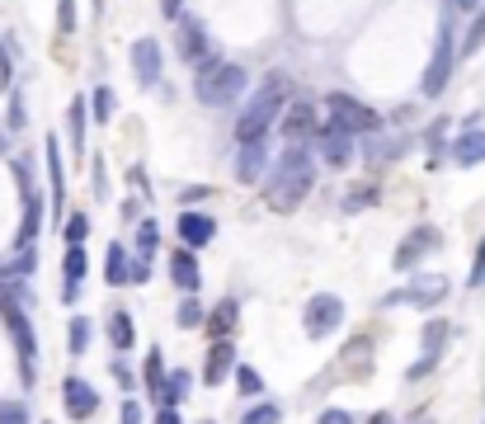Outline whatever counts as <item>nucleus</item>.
<instances>
[{
	"label": "nucleus",
	"mask_w": 485,
	"mask_h": 424,
	"mask_svg": "<svg viewBox=\"0 0 485 424\" xmlns=\"http://www.w3.org/2000/svg\"><path fill=\"white\" fill-rule=\"evenodd\" d=\"M311 184H316L311 156L302 152V146H288L283 161L273 165V180H269V189H264V198H269L273 212H292V207H297V203L311 194Z\"/></svg>",
	"instance_id": "1"
},
{
	"label": "nucleus",
	"mask_w": 485,
	"mask_h": 424,
	"mask_svg": "<svg viewBox=\"0 0 485 424\" xmlns=\"http://www.w3.org/2000/svg\"><path fill=\"white\" fill-rule=\"evenodd\" d=\"M288 104V85L273 76V80H264L255 95H250V104H245V114H241V123H236V142H260L264 133H269V123L279 118V109Z\"/></svg>",
	"instance_id": "2"
},
{
	"label": "nucleus",
	"mask_w": 485,
	"mask_h": 424,
	"mask_svg": "<svg viewBox=\"0 0 485 424\" xmlns=\"http://www.w3.org/2000/svg\"><path fill=\"white\" fill-rule=\"evenodd\" d=\"M245 90V71L236 61H207L198 67V99L207 109H226V104H236Z\"/></svg>",
	"instance_id": "3"
},
{
	"label": "nucleus",
	"mask_w": 485,
	"mask_h": 424,
	"mask_svg": "<svg viewBox=\"0 0 485 424\" xmlns=\"http://www.w3.org/2000/svg\"><path fill=\"white\" fill-rule=\"evenodd\" d=\"M325 114H330V127H340V133H372L377 127V114L368 109V104H358L353 95H330L325 99Z\"/></svg>",
	"instance_id": "4"
},
{
	"label": "nucleus",
	"mask_w": 485,
	"mask_h": 424,
	"mask_svg": "<svg viewBox=\"0 0 485 424\" xmlns=\"http://www.w3.org/2000/svg\"><path fill=\"white\" fill-rule=\"evenodd\" d=\"M453 57H457V48H453V24L443 19V24H438V42H434V61H429V71H425V95L429 99H438L443 90H448Z\"/></svg>",
	"instance_id": "5"
},
{
	"label": "nucleus",
	"mask_w": 485,
	"mask_h": 424,
	"mask_svg": "<svg viewBox=\"0 0 485 424\" xmlns=\"http://www.w3.org/2000/svg\"><path fill=\"white\" fill-rule=\"evenodd\" d=\"M340 321H344V302L334 292H321V297H311V302H307V335L311 339H321L325 330H334Z\"/></svg>",
	"instance_id": "6"
},
{
	"label": "nucleus",
	"mask_w": 485,
	"mask_h": 424,
	"mask_svg": "<svg viewBox=\"0 0 485 424\" xmlns=\"http://www.w3.org/2000/svg\"><path fill=\"white\" fill-rule=\"evenodd\" d=\"M179 57L194 61V67H207V61H213V42H207L198 19H179Z\"/></svg>",
	"instance_id": "7"
},
{
	"label": "nucleus",
	"mask_w": 485,
	"mask_h": 424,
	"mask_svg": "<svg viewBox=\"0 0 485 424\" xmlns=\"http://www.w3.org/2000/svg\"><path fill=\"white\" fill-rule=\"evenodd\" d=\"M443 292H448V279L443 273H425V279H415L406 292H396V297H387V302H410V307H434V302H443Z\"/></svg>",
	"instance_id": "8"
},
{
	"label": "nucleus",
	"mask_w": 485,
	"mask_h": 424,
	"mask_svg": "<svg viewBox=\"0 0 485 424\" xmlns=\"http://www.w3.org/2000/svg\"><path fill=\"white\" fill-rule=\"evenodd\" d=\"M133 76H137V85H156L160 80V42L156 38H137L133 42Z\"/></svg>",
	"instance_id": "9"
},
{
	"label": "nucleus",
	"mask_w": 485,
	"mask_h": 424,
	"mask_svg": "<svg viewBox=\"0 0 485 424\" xmlns=\"http://www.w3.org/2000/svg\"><path fill=\"white\" fill-rule=\"evenodd\" d=\"M61 392H67V415H71V419H90V415H95L99 396H95V387H90V382L67 377V382H61Z\"/></svg>",
	"instance_id": "10"
},
{
	"label": "nucleus",
	"mask_w": 485,
	"mask_h": 424,
	"mask_svg": "<svg viewBox=\"0 0 485 424\" xmlns=\"http://www.w3.org/2000/svg\"><path fill=\"white\" fill-rule=\"evenodd\" d=\"M231 368H236V349H231V339H217V345L207 349L203 382H207V387H217V382H226V377H231Z\"/></svg>",
	"instance_id": "11"
},
{
	"label": "nucleus",
	"mask_w": 485,
	"mask_h": 424,
	"mask_svg": "<svg viewBox=\"0 0 485 424\" xmlns=\"http://www.w3.org/2000/svg\"><path fill=\"white\" fill-rule=\"evenodd\" d=\"M438 245V231L434 226H419L410 241H400V250H396V269H415L419 260H425V250H434Z\"/></svg>",
	"instance_id": "12"
},
{
	"label": "nucleus",
	"mask_w": 485,
	"mask_h": 424,
	"mask_svg": "<svg viewBox=\"0 0 485 424\" xmlns=\"http://www.w3.org/2000/svg\"><path fill=\"white\" fill-rule=\"evenodd\" d=\"M311 127H316V104H307V99L288 104V114H283V137H288V142H302Z\"/></svg>",
	"instance_id": "13"
},
{
	"label": "nucleus",
	"mask_w": 485,
	"mask_h": 424,
	"mask_svg": "<svg viewBox=\"0 0 485 424\" xmlns=\"http://www.w3.org/2000/svg\"><path fill=\"white\" fill-rule=\"evenodd\" d=\"M179 236H184V245H207L217 236V222L207 217V212H184V217H179Z\"/></svg>",
	"instance_id": "14"
},
{
	"label": "nucleus",
	"mask_w": 485,
	"mask_h": 424,
	"mask_svg": "<svg viewBox=\"0 0 485 424\" xmlns=\"http://www.w3.org/2000/svg\"><path fill=\"white\" fill-rule=\"evenodd\" d=\"M321 156H325V165H349V156H353V142H349V133H340V127H325L321 137Z\"/></svg>",
	"instance_id": "15"
},
{
	"label": "nucleus",
	"mask_w": 485,
	"mask_h": 424,
	"mask_svg": "<svg viewBox=\"0 0 485 424\" xmlns=\"http://www.w3.org/2000/svg\"><path fill=\"white\" fill-rule=\"evenodd\" d=\"M5 321H10V335H14L19 354H24V364H33L38 345H33V330H29V321H24V316H19V307H14V302H5Z\"/></svg>",
	"instance_id": "16"
},
{
	"label": "nucleus",
	"mask_w": 485,
	"mask_h": 424,
	"mask_svg": "<svg viewBox=\"0 0 485 424\" xmlns=\"http://www.w3.org/2000/svg\"><path fill=\"white\" fill-rule=\"evenodd\" d=\"M236 175L250 184L264 175V142H241V161H236Z\"/></svg>",
	"instance_id": "17"
},
{
	"label": "nucleus",
	"mask_w": 485,
	"mask_h": 424,
	"mask_svg": "<svg viewBox=\"0 0 485 424\" xmlns=\"http://www.w3.org/2000/svg\"><path fill=\"white\" fill-rule=\"evenodd\" d=\"M170 279L184 292H198V264H194V254H188V250H175L170 254Z\"/></svg>",
	"instance_id": "18"
},
{
	"label": "nucleus",
	"mask_w": 485,
	"mask_h": 424,
	"mask_svg": "<svg viewBox=\"0 0 485 424\" xmlns=\"http://www.w3.org/2000/svg\"><path fill=\"white\" fill-rule=\"evenodd\" d=\"M48 170H52V203H57V226H61V198H67V175H61V152H57V137H48Z\"/></svg>",
	"instance_id": "19"
},
{
	"label": "nucleus",
	"mask_w": 485,
	"mask_h": 424,
	"mask_svg": "<svg viewBox=\"0 0 485 424\" xmlns=\"http://www.w3.org/2000/svg\"><path fill=\"white\" fill-rule=\"evenodd\" d=\"M453 156H457V165H476V161H485V133H462L457 146H453Z\"/></svg>",
	"instance_id": "20"
},
{
	"label": "nucleus",
	"mask_w": 485,
	"mask_h": 424,
	"mask_svg": "<svg viewBox=\"0 0 485 424\" xmlns=\"http://www.w3.org/2000/svg\"><path fill=\"white\" fill-rule=\"evenodd\" d=\"M231 326H236V302H231V297H226V302L213 311V316H207V335H217V339H226L231 335Z\"/></svg>",
	"instance_id": "21"
},
{
	"label": "nucleus",
	"mask_w": 485,
	"mask_h": 424,
	"mask_svg": "<svg viewBox=\"0 0 485 424\" xmlns=\"http://www.w3.org/2000/svg\"><path fill=\"white\" fill-rule=\"evenodd\" d=\"M109 339H114L118 349L133 345V316H128V311H114V316H109Z\"/></svg>",
	"instance_id": "22"
},
{
	"label": "nucleus",
	"mask_w": 485,
	"mask_h": 424,
	"mask_svg": "<svg viewBox=\"0 0 485 424\" xmlns=\"http://www.w3.org/2000/svg\"><path fill=\"white\" fill-rule=\"evenodd\" d=\"M38 217H43V198L29 194V217H24V226H19V245H33V236H38Z\"/></svg>",
	"instance_id": "23"
},
{
	"label": "nucleus",
	"mask_w": 485,
	"mask_h": 424,
	"mask_svg": "<svg viewBox=\"0 0 485 424\" xmlns=\"http://www.w3.org/2000/svg\"><path fill=\"white\" fill-rule=\"evenodd\" d=\"M104 273H109V283H123V279H128V250H123V245H109V269H104Z\"/></svg>",
	"instance_id": "24"
},
{
	"label": "nucleus",
	"mask_w": 485,
	"mask_h": 424,
	"mask_svg": "<svg viewBox=\"0 0 485 424\" xmlns=\"http://www.w3.org/2000/svg\"><path fill=\"white\" fill-rule=\"evenodd\" d=\"M33 264H38V254L24 245V254H19V260H10L5 269H0V279H19V273H33Z\"/></svg>",
	"instance_id": "25"
},
{
	"label": "nucleus",
	"mask_w": 485,
	"mask_h": 424,
	"mask_svg": "<svg viewBox=\"0 0 485 424\" xmlns=\"http://www.w3.org/2000/svg\"><path fill=\"white\" fill-rule=\"evenodd\" d=\"M71 146L86 152V109H80V104H71Z\"/></svg>",
	"instance_id": "26"
},
{
	"label": "nucleus",
	"mask_w": 485,
	"mask_h": 424,
	"mask_svg": "<svg viewBox=\"0 0 485 424\" xmlns=\"http://www.w3.org/2000/svg\"><path fill=\"white\" fill-rule=\"evenodd\" d=\"M90 104H95V118H99V123H109V118H114V90H104V85H99Z\"/></svg>",
	"instance_id": "27"
},
{
	"label": "nucleus",
	"mask_w": 485,
	"mask_h": 424,
	"mask_svg": "<svg viewBox=\"0 0 485 424\" xmlns=\"http://www.w3.org/2000/svg\"><path fill=\"white\" fill-rule=\"evenodd\" d=\"M80 273H86V250L71 245L67 250V283H80Z\"/></svg>",
	"instance_id": "28"
},
{
	"label": "nucleus",
	"mask_w": 485,
	"mask_h": 424,
	"mask_svg": "<svg viewBox=\"0 0 485 424\" xmlns=\"http://www.w3.org/2000/svg\"><path fill=\"white\" fill-rule=\"evenodd\" d=\"M279 419H283V410H279V406H255L241 424H279Z\"/></svg>",
	"instance_id": "29"
},
{
	"label": "nucleus",
	"mask_w": 485,
	"mask_h": 424,
	"mask_svg": "<svg viewBox=\"0 0 485 424\" xmlns=\"http://www.w3.org/2000/svg\"><path fill=\"white\" fill-rule=\"evenodd\" d=\"M0 424H29V406H19V401H5V406H0Z\"/></svg>",
	"instance_id": "30"
},
{
	"label": "nucleus",
	"mask_w": 485,
	"mask_h": 424,
	"mask_svg": "<svg viewBox=\"0 0 485 424\" xmlns=\"http://www.w3.org/2000/svg\"><path fill=\"white\" fill-rule=\"evenodd\" d=\"M86 345H90V321H80V316H76V321H71V354H80Z\"/></svg>",
	"instance_id": "31"
},
{
	"label": "nucleus",
	"mask_w": 485,
	"mask_h": 424,
	"mask_svg": "<svg viewBox=\"0 0 485 424\" xmlns=\"http://www.w3.org/2000/svg\"><path fill=\"white\" fill-rule=\"evenodd\" d=\"M236 382H241V392H245V396H255V392L264 387V382H260V373H255V368H236Z\"/></svg>",
	"instance_id": "32"
},
{
	"label": "nucleus",
	"mask_w": 485,
	"mask_h": 424,
	"mask_svg": "<svg viewBox=\"0 0 485 424\" xmlns=\"http://www.w3.org/2000/svg\"><path fill=\"white\" fill-rule=\"evenodd\" d=\"M443 339H448V326H425V354L443 349Z\"/></svg>",
	"instance_id": "33"
},
{
	"label": "nucleus",
	"mask_w": 485,
	"mask_h": 424,
	"mask_svg": "<svg viewBox=\"0 0 485 424\" xmlns=\"http://www.w3.org/2000/svg\"><path fill=\"white\" fill-rule=\"evenodd\" d=\"M146 382H151V387L160 392V349L146 354Z\"/></svg>",
	"instance_id": "34"
},
{
	"label": "nucleus",
	"mask_w": 485,
	"mask_h": 424,
	"mask_svg": "<svg viewBox=\"0 0 485 424\" xmlns=\"http://www.w3.org/2000/svg\"><path fill=\"white\" fill-rule=\"evenodd\" d=\"M480 42H485V5H480V19H476V24H471V33H467V52H476Z\"/></svg>",
	"instance_id": "35"
},
{
	"label": "nucleus",
	"mask_w": 485,
	"mask_h": 424,
	"mask_svg": "<svg viewBox=\"0 0 485 424\" xmlns=\"http://www.w3.org/2000/svg\"><path fill=\"white\" fill-rule=\"evenodd\" d=\"M86 231H90V222H86V217H71V222H67V241H71V245H80V241H86Z\"/></svg>",
	"instance_id": "36"
},
{
	"label": "nucleus",
	"mask_w": 485,
	"mask_h": 424,
	"mask_svg": "<svg viewBox=\"0 0 485 424\" xmlns=\"http://www.w3.org/2000/svg\"><path fill=\"white\" fill-rule=\"evenodd\" d=\"M57 24H61V33H71V29H76V5H71V0H61V10H57Z\"/></svg>",
	"instance_id": "37"
},
{
	"label": "nucleus",
	"mask_w": 485,
	"mask_h": 424,
	"mask_svg": "<svg viewBox=\"0 0 485 424\" xmlns=\"http://www.w3.org/2000/svg\"><path fill=\"white\" fill-rule=\"evenodd\" d=\"M198 321H203L198 302H184V307H179V326H198Z\"/></svg>",
	"instance_id": "38"
},
{
	"label": "nucleus",
	"mask_w": 485,
	"mask_h": 424,
	"mask_svg": "<svg viewBox=\"0 0 485 424\" xmlns=\"http://www.w3.org/2000/svg\"><path fill=\"white\" fill-rule=\"evenodd\" d=\"M123 424H142V410H137V401H123Z\"/></svg>",
	"instance_id": "39"
},
{
	"label": "nucleus",
	"mask_w": 485,
	"mask_h": 424,
	"mask_svg": "<svg viewBox=\"0 0 485 424\" xmlns=\"http://www.w3.org/2000/svg\"><path fill=\"white\" fill-rule=\"evenodd\" d=\"M10 127H24V99L10 104Z\"/></svg>",
	"instance_id": "40"
},
{
	"label": "nucleus",
	"mask_w": 485,
	"mask_h": 424,
	"mask_svg": "<svg viewBox=\"0 0 485 424\" xmlns=\"http://www.w3.org/2000/svg\"><path fill=\"white\" fill-rule=\"evenodd\" d=\"M156 424H184V419H179V410H175V406H165V410L156 415Z\"/></svg>",
	"instance_id": "41"
},
{
	"label": "nucleus",
	"mask_w": 485,
	"mask_h": 424,
	"mask_svg": "<svg viewBox=\"0 0 485 424\" xmlns=\"http://www.w3.org/2000/svg\"><path fill=\"white\" fill-rule=\"evenodd\" d=\"M10 85V57H5V48H0V90Z\"/></svg>",
	"instance_id": "42"
},
{
	"label": "nucleus",
	"mask_w": 485,
	"mask_h": 424,
	"mask_svg": "<svg viewBox=\"0 0 485 424\" xmlns=\"http://www.w3.org/2000/svg\"><path fill=\"white\" fill-rule=\"evenodd\" d=\"M114 377L123 382V387H133V368L128 364H114Z\"/></svg>",
	"instance_id": "43"
},
{
	"label": "nucleus",
	"mask_w": 485,
	"mask_h": 424,
	"mask_svg": "<svg viewBox=\"0 0 485 424\" xmlns=\"http://www.w3.org/2000/svg\"><path fill=\"white\" fill-rule=\"evenodd\" d=\"M160 10H165V19H175L184 10V0H160Z\"/></svg>",
	"instance_id": "44"
},
{
	"label": "nucleus",
	"mask_w": 485,
	"mask_h": 424,
	"mask_svg": "<svg viewBox=\"0 0 485 424\" xmlns=\"http://www.w3.org/2000/svg\"><path fill=\"white\" fill-rule=\"evenodd\" d=\"M321 424H349V415H340V410H330V415H325Z\"/></svg>",
	"instance_id": "45"
},
{
	"label": "nucleus",
	"mask_w": 485,
	"mask_h": 424,
	"mask_svg": "<svg viewBox=\"0 0 485 424\" xmlns=\"http://www.w3.org/2000/svg\"><path fill=\"white\" fill-rule=\"evenodd\" d=\"M453 5H457V10H476V5H480V0H453Z\"/></svg>",
	"instance_id": "46"
}]
</instances>
